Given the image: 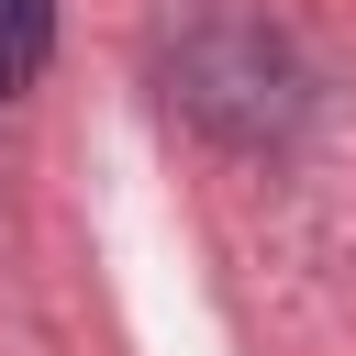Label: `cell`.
<instances>
[{
  "instance_id": "6da1fadb",
  "label": "cell",
  "mask_w": 356,
  "mask_h": 356,
  "mask_svg": "<svg viewBox=\"0 0 356 356\" xmlns=\"http://www.w3.org/2000/svg\"><path fill=\"white\" fill-rule=\"evenodd\" d=\"M44 56H56V0H0V100L33 89Z\"/></svg>"
}]
</instances>
